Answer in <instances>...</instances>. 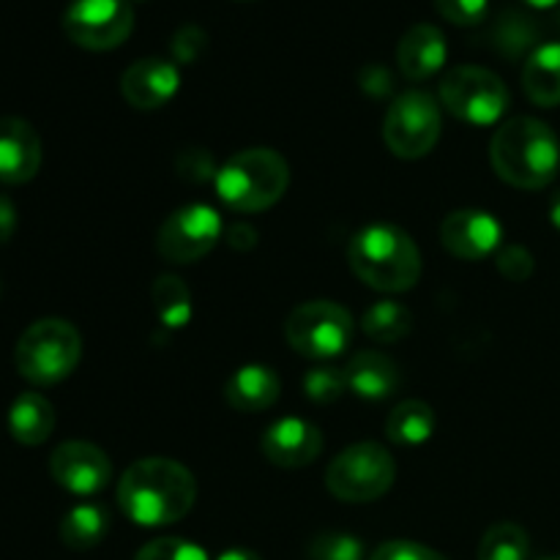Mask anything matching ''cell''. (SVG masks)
<instances>
[{"instance_id":"f546056e","label":"cell","mask_w":560,"mask_h":560,"mask_svg":"<svg viewBox=\"0 0 560 560\" xmlns=\"http://www.w3.org/2000/svg\"><path fill=\"white\" fill-rule=\"evenodd\" d=\"M135 560H208V556L202 552V547L191 545V541L164 536V539L148 541Z\"/></svg>"},{"instance_id":"2e32d148","label":"cell","mask_w":560,"mask_h":560,"mask_svg":"<svg viewBox=\"0 0 560 560\" xmlns=\"http://www.w3.org/2000/svg\"><path fill=\"white\" fill-rule=\"evenodd\" d=\"M42 167V140L22 118H0V180L9 186L27 184Z\"/></svg>"},{"instance_id":"d6a6232c","label":"cell","mask_w":560,"mask_h":560,"mask_svg":"<svg viewBox=\"0 0 560 560\" xmlns=\"http://www.w3.org/2000/svg\"><path fill=\"white\" fill-rule=\"evenodd\" d=\"M498 271L509 279V282H528L530 273H534V255H530L525 246H503L498 252Z\"/></svg>"},{"instance_id":"d4e9b609","label":"cell","mask_w":560,"mask_h":560,"mask_svg":"<svg viewBox=\"0 0 560 560\" xmlns=\"http://www.w3.org/2000/svg\"><path fill=\"white\" fill-rule=\"evenodd\" d=\"M151 306L156 312L159 323L167 328H184L191 320V293L186 282L173 273H162L151 288Z\"/></svg>"},{"instance_id":"4dcf8cb0","label":"cell","mask_w":560,"mask_h":560,"mask_svg":"<svg viewBox=\"0 0 560 560\" xmlns=\"http://www.w3.org/2000/svg\"><path fill=\"white\" fill-rule=\"evenodd\" d=\"M208 47V33L200 25H184L173 33L170 38V52H173L175 63H195Z\"/></svg>"},{"instance_id":"b9f144b4","label":"cell","mask_w":560,"mask_h":560,"mask_svg":"<svg viewBox=\"0 0 560 560\" xmlns=\"http://www.w3.org/2000/svg\"><path fill=\"white\" fill-rule=\"evenodd\" d=\"M541 560H560V556H552V558H541Z\"/></svg>"},{"instance_id":"6da1fadb","label":"cell","mask_w":560,"mask_h":560,"mask_svg":"<svg viewBox=\"0 0 560 560\" xmlns=\"http://www.w3.org/2000/svg\"><path fill=\"white\" fill-rule=\"evenodd\" d=\"M197 481L186 465L167 457L137 459L118 481V503L131 523L164 528L191 512Z\"/></svg>"},{"instance_id":"4316f807","label":"cell","mask_w":560,"mask_h":560,"mask_svg":"<svg viewBox=\"0 0 560 560\" xmlns=\"http://www.w3.org/2000/svg\"><path fill=\"white\" fill-rule=\"evenodd\" d=\"M530 539L525 528L514 523H498L481 536L476 558L479 560H528Z\"/></svg>"},{"instance_id":"8992f818","label":"cell","mask_w":560,"mask_h":560,"mask_svg":"<svg viewBox=\"0 0 560 560\" xmlns=\"http://www.w3.org/2000/svg\"><path fill=\"white\" fill-rule=\"evenodd\" d=\"M397 479L394 457L381 443H355L328 463L326 487L337 501L372 503L386 495Z\"/></svg>"},{"instance_id":"9a60e30c","label":"cell","mask_w":560,"mask_h":560,"mask_svg":"<svg viewBox=\"0 0 560 560\" xmlns=\"http://www.w3.org/2000/svg\"><path fill=\"white\" fill-rule=\"evenodd\" d=\"M262 457L284 470H299L315 463L323 452V435L304 419H282L266 430L260 441Z\"/></svg>"},{"instance_id":"9c48e42d","label":"cell","mask_w":560,"mask_h":560,"mask_svg":"<svg viewBox=\"0 0 560 560\" xmlns=\"http://www.w3.org/2000/svg\"><path fill=\"white\" fill-rule=\"evenodd\" d=\"M441 107L424 91H405L388 107L383 140L397 159H424L441 140Z\"/></svg>"},{"instance_id":"30bf717a","label":"cell","mask_w":560,"mask_h":560,"mask_svg":"<svg viewBox=\"0 0 560 560\" xmlns=\"http://www.w3.org/2000/svg\"><path fill=\"white\" fill-rule=\"evenodd\" d=\"M135 31L129 0H71L63 14V33L82 49L107 52L120 47Z\"/></svg>"},{"instance_id":"5bb4252c","label":"cell","mask_w":560,"mask_h":560,"mask_svg":"<svg viewBox=\"0 0 560 560\" xmlns=\"http://www.w3.org/2000/svg\"><path fill=\"white\" fill-rule=\"evenodd\" d=\"M180 88V71L173 60L140 58L120 77V93L135 109H162Z\"/></svg>"},{"instance_id":"5b68a950","label":"cell","mask_w":560,"mask_h":560,"mask_svg":"<svg viewBox=\"0 0 560 560\" xmlns=\"http://www.w3.org/2000/svg\"><path fill=\"white\" fill-rule=\"evenodd\" d=\"M82 337L69 320L44 317L31 323L16 342V370L33 386H55L77 370Z\"/></svg>"},{"instance_id":"e575fe53","label":"cell","mask_w":560,"mask_h":560,"mask_svg":"<svg viewBox=\"0 0 560 560\" xmlns=\"http://www.w3.org/2000/svg\"><path fill=\"white\" fill-rule=\"evenodd\" d=\"M178 173H180V178L202 184V180H208V178H217L219 167H213L211 153L202 151V148H189V151L180 153L178 156Z\"/></svg>"},{"instance_id":"277c9868","label":"cell","mask_w":560,"mask_h":560,"mask_svg":"<svg viewBox=\"0 0 560 560\" xmlns=\"http://www.w3.org/2000/svg\"><path fill=\"white\" fill-rule=\"evenodd\" d=\"M213 186H217L219 200L233 211H268L288 191L290 167L282 153L273 148H246V151L233 153L219 167Z\"/></svg>"},{"instance_id":"74e56055","label":"cell","mask_w":560,"mask_h":560,"mask_svg":"<svg viewBox=\"0 0 560 560\" xmlns=\"http://www.w3.org/2000/svg\"><path fill=\"white\" fill-rule=\"evenodd\" d=\"M16 230V208L14 202L9 200V197H0V244H5V241L14 235Z\"/></svg>"},{"instance_id":"603a6c76","label":"cell","mask_w":560,"mask_h":560,"mask_svg":"<svg viewBox=\"0 0 560 560\" xmlns=\"http://www.w3.org/2000/svg\"><path fill=\"white\" fill-rule=\"evenodd\" d=\"M435 410L421 399H405L397 408L388 413L386 419V435L392 438L397 446H421L435 432Z\"/></svg>"},{"instance_id":"8d00e7d4","label":"cell","mask_w":560,"mask_h":560,"mask_svg":"<svg viewBox=\"0 0 560 560\" xmlns=\"http://www.w3.org/2000/svg\"><path fill=\"white\" fill-rule=\"evenodd\" d=\"M228 244L238 252H249L257 246V230L252 224L238 222L228 230Z\"/></svg>"},{"instance_id":"f1b7e54d","label":"cell","mask_w":560,"mask_h":560,"mask_svg":"<svg viewBox=\"0 0 560 560\" xmlns=\"http://www.w3.org/2000/svg\"><path fill=\"white\" fill-rule=\"evenodd\" d=\"M310 560H364V545L350 534H320L312 539Z\"/></svg>"},{"instance_id":"d590c367","label":"cell","mask_w":560,"mask_h":560,"mask_svg":"<svg viewBox=\"0 0 560 560\" xmlns=\"http://www.w3.org/2000/svg\"><path fill=\"white\" fill-rule=\"evenodd\" d=\"M359 85H361V91L370 93L372 98H386L388 93L394 91V77H392V71L386 69V66L370 63V66H364V69H361Z\"/></svg>"},{"instance_id":"cb8c5ba5","label":"cell","mask_w":560,"mask_h":560,"mask_svg":"<svg viewBox=\"0 0 560 560\" xmlns=\"http://www.w3.org/2000/svg\"><path fill=\"white\" fill-rule=\"evenodd\" d=\"M492 42H495L498 52L506 55V58H523L539 47V22L525 11H503L492 27Z\"/></svg>"},{"instance_id":"7a4b0ae2","label":"cell","mask_w":560,"mask_h":560,"mask_svg":"<svg viewBox=\"0 0 560 560\" xmlns=\"http://www.w3.org/2000/svg\"><path fill=\"white\" fill-rule=\"evenodd\" d=\"M490 162L498 178L517 189H545L560 167L558 137L545 120L520 115L506 120L490 142Z\"/></svg>"},{"instance_id":"44dd1931","label":"cell","mask_w":560,"mask_h":560,"mask_svg":"<svg viewBox=\"0 0 560 560\" xmlns=\"http://www.w3.org/2000/svg\"><path fill=\"white\" fill-rule=\"evenodd\" d=\"M9 430L22 446H42L55 430V408L44 394L25 392L9 410Z\"/></svg>"},{"instance_id":"60d3db41","label":"cell","mask_w":560,"mask_h":560,"mask_svg":"<svg viewBox=\"0 0 560 560\" xmlns=\"http://www.w3.org/2000/svg\"><path fill=\"white\" fill-rule=\"evenodd\" d=\"M523 3H528L530 9H556L560 0H523Z\"/></svg>"},{"instance_id":"1f68e13d","label":"cell","mask_w":560,"mask_h":560,"mask_svg":"<svg viewBox=\"0 0 560 560\" xmlns=\"http://www.w3.org/2000/svg\"><path fill=\"white\" fill-rule=\"evenodd\" d=\"M435 9L443 20L454 22V25L474 27L485 22L490 0H435Z\"/></svg>"},{"instance_id":"52a82bcc","label":"cell","mask_w":560,"mask_h":560,"mask_svg":"<svg viewBox=\"0 0 560 560\" xmlns=\"http://www.w3.org/2000/svg\"><path fill=\"white\" fill-rule=\"evenodd\" d=\"M441 102L465 124L490 126L509 109V88L495 71L481 66H454L441 80Z\"/></svg>"},{"instance_id":"ffe728a7","label":"cell","mask_w":560,"mask_h":560,"mask_svg":"<svg viewBox=\"0 0 560 560\" xmlns=\"http://www.w3.org/2000/svg\"><path fill=\"white\" fill-rule=\"evenodd\" d=\"M523 91L539 107L560 104V42L539 44L525 58Z\"/></svg>"},{"instance_id":"3957f363","label":"cell","mask_w":560,"mask_h":560,"mask_svg":"<svg viewBox=\"0 0 560 560\" xmlns=\"http://www.w3.org/2000/svg\"><path fill=\"white\" fill-rule=\"evenodd\" d=\"M348 262L377 293H408L421 279V252L397 224H370L350 238Z\"/></svg>"},{"instance_id":"ac0fdd59","label":"cell","mask_w":560,"mask_h":560,"mask_svg":"<svg viewBox=\"0 0 560 560\" xmlns=\"http://www.w3.org/2000/svg\"><path fill=\"white\" fill-rule=\"evenodd\" d=\"M279 392H282V383L271 366L246 364L230 375L228 386H224V399L238 413H262V410L273 408Z\"/></svg>"},{"instance_id":"484cf974","label":"cell","mask_w":560,"mask_h":560,"mask_svg":"<svg viewBox=\"0 0 560 560\" xmlns=\"http://www.w3.org/2000/svg\"><path fill=\"white\" fill-rule=\"evenodd\" d=\"M361 328L377 345L399 342L413 328V312L399 301H375L361 317Z\"/></svg>"},{"instance_id":"8fae6325","label":"cell","mask_w":560,"mask_h":560,"mask_svg":"<svg viewBox=\"0 0 560 560\" xmlns=\"http://www.w3.org/2000/svg\"><path fill=\"white\" fill-rule=\"evenodd\" d=\"M222 238V219L206 202H195L170 213L159 228V255L175 266H189L202 260Z\"/></svg>"},{"instance_id":"7bdbcfd3","label":"cell","mask_w":560,"mask_h":560,"mask_svg":"<svg viewBox=\"0 0 560 560\" xmlns=\"http://www.w3.org/2000/svg\"><path fill=\"white\" fill-rule=\"evenodd\" d=\"M135 3H142V0H135Z\"/></svg>"},{"instance_id":"4fadbf2b","label":"cell","mask_w":560,"mask_h":560,"mask_svg":"<svg viewBox=\"0 0 560 560\" xmlns=\"http://www.w3.org/2000/svg\"><path fill=\"white\" fill-rule=\"evenodd\" d=\"M503 228L487 211H454L441 222V244L459 260H485L501 246Z\"/></svg>"},{"instance_id":"ab89813d","label":"cell","mask_w":560,"mask_h":560,"mask_svg":"<svg viewBox=\"0 0 560 560\" xmlns=\"http://www.w3.org/2000/svg\"><path fill=\"white\" fill-rule=\"evenodd\" d=\"M550 222L560 230V191H556L550 200Z\"/></svg>"},{"instance_id":"f35d334b","label":"cell","mask_w":560,"mask_h":560,"mask_svg":"<svg viewBox=\"0 0 560 560\" xmlns=\"http://www.w3.org/2000/svg\"><path fill=\"white\" fill-rule=\"evenodd\" d=\"M217 560H262L257 552L246 550V547H233V550H224Z\"/></svg>"},{"instance_id":"ba28073f","label":"cell","mask_w":560,"mask_h":560,"mask_svg":"<svg viewBox=\"0 0 560 560\" xmlns=\"http://www.w3.org/2000/svg\"><path fill=\"white\" fill-rule=\"evenodd\" d=\"M353 337V317L337 301H306L284 320V339L306 359H334Z\"/></svg>"},{"instance_id":"e0dca14e","label":"cell","mask_w":560,"mask_h":560,"mask_svg":"<svg viewBox=\"0 0 560 560\" xmlns=\"http://www.w3.org/2000/svg\"><path fill=\"white\" fill-rule=\"evenodd\" d=\"M448 58L446 36L438 25L430 22H419V25L408 27L397 47V63L408 80H430L443 69Z\"/></svg>"},{"instance_id":"7c38bea8","label":"cell","mask_w":560,"mask_h":560,"mask_svg":"<svg viewBox=\"0 0 560 560\" xmlns=\"http://www.w3.org/2000/svg\"><path fill=\"white\" fill-rule=\"evenodd\" d=\"M49 474L71 495H96L113 479V465L93 443L66 441L49 457Z\"/></svg>"},{"instance_id":"7402d4cb","label":"cell","mask_w":560,"mask_h":560,"mask_svg":"<svg viewBox=\"0 0 560 560\" xmlns=\"http://www.w3.org/2000/svg\"><path fill=\"white\" fill-rule=\"evenodd\" d=\"M109 530V512L98 503H80L60 520V541L69 550L85 552L104 541Z\"/></svg>"},{"instance_id":"836d02e7","label":"cell","mask_w":560,"mask_h":560,"mask_svg":"<svg viewBox=\"0 0 560 560\" xmlns=\"http://www.w3.org/2000/svg\"><path fill=\"white\" fill-rule=\"evenodd\" d=\"M370 560H448L432 547L419 545V541H386L372 552Z\"/></svg>"},{"instance_id":"83f0119b","label":"cell","mask_w":560,"mask_h":560,"mask_svg":"<svg viewBox=\"0 0 560 560\" xmlns=\"http://www.w3.org/2000/svg\"><path fill=\"white\" fill-rule=\"evenodd\" d=\"M301 383H304V394L315 405L337 402L348 388V377L339 366H315V370L306 372Z\"/></svg>"},{"instance_id":"d6986e66","label":"cell","mask_w":560,"mask_h":560,"mask_svg":"<svg viewBox=\"0 0 560 560\" xmlns=\"http://www.w3.org/2000/svg\"><path fill=\"white\" fill-rule=\"evenodd\" d=\"M348 388L361 399H386L399 388V366L377 350H361L345 366Z\"/></svg>"}]
</instances>
